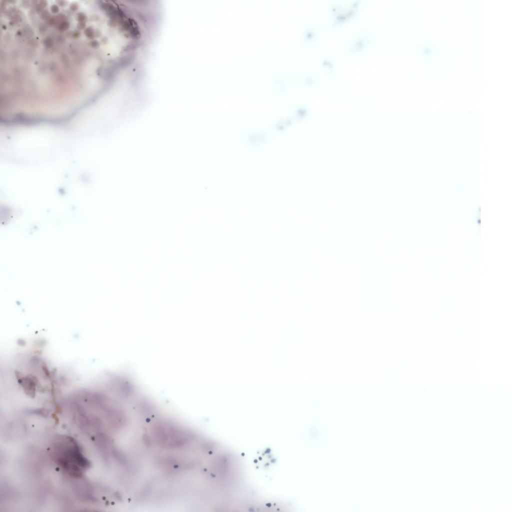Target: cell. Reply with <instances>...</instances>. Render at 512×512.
<instances>
[{
  "label": "cell",
  "instance_id": "6da1fadb",
  "mask_svg": "<svg viewBox=\"0 0 512 512\" xmlns=\"http://www.w3.org/2000/svg\"><path fill=\"white\" fill-rule=\"evenodd\" d=\"M12 76L30 95L68 104L108 86L114 66L106 16L85 0H37L8 19L5 32Z\"/></svg>",
  "mask_w": 512,
  "mask_h": 512
}]
</instances>
